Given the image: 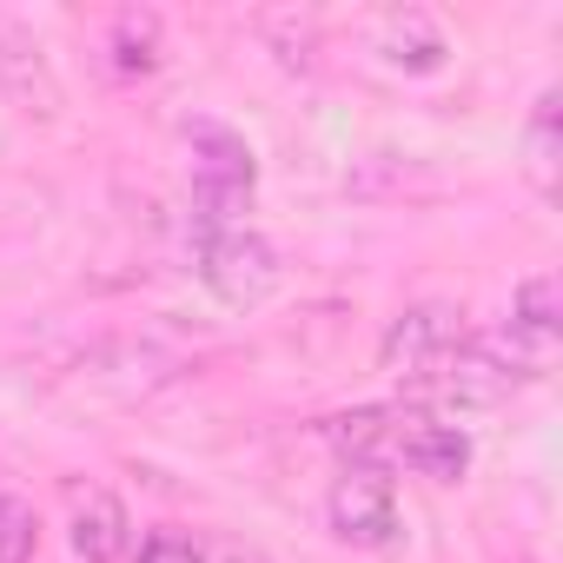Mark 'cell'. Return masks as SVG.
I'll return each instance as SVG.
<instances>
[{
    "label": "cell",
    "instance_id": "cell-12",
    "mask_svg": "<svg viewBox=\"0 0 563 563\" xmlns=\"http://www.w3.org/2000/svg\"><path fill=\"white\" fill-rule=\"evenodd\" d=\"M523 173H530V186H537L543 199L556 192V87L537 93V107H530V126H523Z\"/></svg>",
    "mask_w": 563,
    "mask_h": 563
},
{
    "label": "cell",
    "instance_id": "cell-14",
    "mask_svg": "<svg viewBox=\"0 0 563 563\" xmlns=\"http://www.w3.org/2000/svg\"><path fill=\"white\" fill-rule=\"evenodd\" d=\"M133 563H206V550L186 537V530H153L146 543H140V556Z\"/></svg>",
    "mask_w": 563,
    "mask_h": 563
},
{
    "label": "cell",
    "instance_id": "cell-1",
    "mask_svg": "<svg viewBox=\"0 0 563 563\" xmlns=\"http://www.w3.org/2000/svg\"><path fill=\"white\" fill-rule=\"evenodd\" d=\"M192 265H199V286L225 306V312H252L278 292V245L258 232V225H212V232H192Z\"/></svg>",
    "mask_w": 563,
    "mask_h": 563
},
{
    "label": "cell",
    "instance_id": "cell-5",
    "mask_svg": "<svg viewBox=\"0 0 563 563\" xmlns=\"http://www.w3.org/2000/svg\"><path fill=\"white\" fill-rule=\"evenodd\" d=\"M0 93H8L27 120H54L60 113V74L47 60V47L34 41V27L0 14Z\"/></svg>",
    "mask_w": 563,
    "mask_h": 563
},
{
    "label": "cell",
    "instance_id": "cell-13",
    "mask_svg": "<svg viewBox=\"0 0 563 563\" xmlns=\"http://www.w3.org/2000/svg\"><path fill=\"white\" fill-rule=\"evenodd\" d=\"M34 550H41V517H34V504H21V497L0 490V563H34Z\"/></svg>",
    "mask_w": 563,
    "mask_h": 563
},
{
    "label": "cell",
    "instance_id": "cell-8",
    "mask_svg": "<svg viewBox=\"0 0 563 563\" xmlns=\"http://www.w3.org/2000/svg\"><path fill=\"white\" fill-rule=\"evenodd\" d=\"M372 47L385 54V67H398V74H438L444 60H451V41L438 34V21L431 14H418V8H405V14H385L378 21V34H372Z\"/></svg>",
    "mask_w": 563,
    "mask_h": 563
},
{
    "label": "cell",
    "instance_id": "cell-4",
    "mask_svg": "<svg viewBox=\"0 0 563 563\" xmlns=\"http://www.w3.org/2000/svg\"><path fill=\"white\" fill-rule=\"evenodd\" d=\"M325 523H332V537L352 543V550H391V543L405 537V510H398L391 471H378V464H345L339 484H332V497H325Z\"/></svg>",
    "mask_w": 563,
    "mask_h": 563
},
{
    "label": "cell",
    "instance_id": "cell-3",
    "mask_svg": "<svg viewBox=\"0 0 563 563\" xmlns=\"http://www.w3.org/2000/svg\"><path fill=\"white\" fill-rule=\"evenodd\" d=\"M464 339H471L464 312L444 306V299H424V306H405V312L385 325L378 365H385L405 391H438V378H444V365L457 358Z\"/></svg>",
    "mask_w": 563,
    "mask_h": 563
},
{
    "label": "cell",
    "instance_id": "cell-7",
    "mask_svg": "<svg viewBox=\"0 0 563 563\" xmlns=\"http://www.w3.org/2000/svg\"><path fill=\"white\" fill-rule=\"evenodd\" d=\"M67 537H74V556H80V563H120V556L133 550V517H126V504H120L113 490L87 484V490H74V523H67Z\"/></svg>",
    "mask_w": 563,
    "mask_h": 563
},
{
    "label": "cell",
    "instance_id": "cell-11",
    "mask_svg": "<svg viewBox=\"0 0 563 563\" xmlns=\"http://www.w3.org/2000/svg\"><path fill=\"white\" fill-rule=\"evenodd\" d=\"M504 325L523 332V339H537V345H563V292H556L550 272L523 278V286L510 292V319Z\"/></svg>",
    "mask_w": 563,
    "mask_h": 563
},
{
    "label": "cell",
    "instance_id": "cell-2",
    "mask_svg": "<svg viewBox=\"0 0 563 563\" xmlns=\"http://www.w3.org/2000/svg\"><path fill=\"white\" fill-rule=\"evenodd\" d=\"M192 140V232H212V225H239L252 192H258V159L252 146L219 126V120H199L186 126Z\"/></svg>",
    "mask_w": 563,
    "mask_h": 563
},
{
    "label": "cell",
    "instance_id": "cell-6",
    "mask_svg": "<svg viewBox=\"0 0 563 563\" xmlns=\"http://www.w3.org/2000/svg\"><path fill=\"white\" fill-rule=\"evenodd\" d=\"M391 464L431 477V484H457L471 471V438L457 424H438V418H418V411H398V438H391Z\"/></svg>",
    "mask_w": 563,
    "mask_h": 563
},
{
    "label": "cell",
    "instance_id": "cell-10",
    "mask_svg": "<svg viewBox=\"0 0 563 563\" xmlns=\"http://www.w3.org/2000/svg\"><path fill=\"white\" fill-rule=\"evenodd\" d=\"M391 438H398V411L385 405H365V411H345V418H325V444L345 457V464H391Z\"/></svg>",
    "mask_w": 563,
    "mask_h": 563
},
{
    "label": "cell",
    "instance_id": "cell-9",
    "mask_svg": "<svg viewBox=\"0 0 563 563\" xmlns=\"http://www.w3.org/2000/svg\"><path fill=\"white\" fill-rule=\"evenodd\" d=\"M159 60H166L159 14H140V8L113 14V27H107V67L120 80H146V74H159Z\"/></svg>",
    "mask_w": 563,
    "mask_h": 563
}]
</instances>
